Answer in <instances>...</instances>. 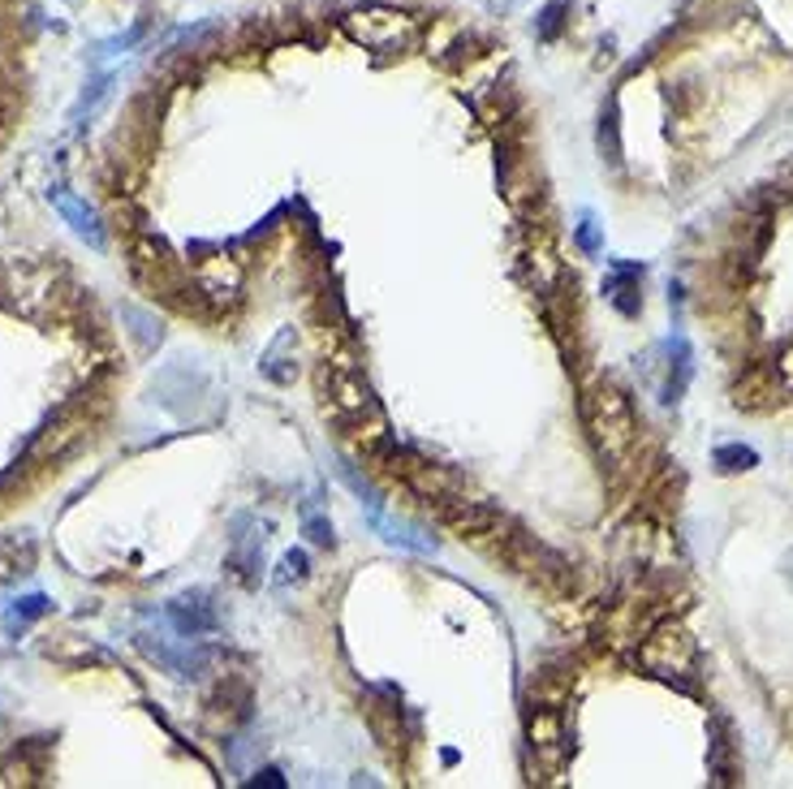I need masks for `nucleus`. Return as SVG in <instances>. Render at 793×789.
<instances>
[{
    "instance_id": "nucleus-1",
    "label": "nucleus",
    "mask_w": 793,
    "mask_h": 789,
    "mask_svg": "<svg viewBox=\"0 0 793 789\" xmlns=\"http://www.w3.org/2000/svg\"><path fill=\"white\" fill-rule=\"evenodd\" d=\"M586 423H591V436L604 453L608 466H625L630 453H634V436H639V423H634V410H630V397L612 384H599L586 402Z\"/></svg>"
},
{
    "instance_id": "nucleus-2",
    "label": "nucleus",
    "mask_w": 793,
    "mask_h": 789,
    "mask_svg": "<svg viewBox=\"0 0 793 789\" xmlns=\"http://www.w3.org/2000/svg\"><path fill=\"white\" fill-rule=\"evenodd\" d=\"M320 384H324V402H329V410L337 415V423H345V428L380 415V406H375V397H371V389H367L362 371H358L345 354L333 358V362L324 367Z\"/></svg>"
},
{
    "instance_id": "nucleus-3",
    "label": "nucleus",
    "mask_w": 793,
    "mask_h": 789,
    "mask_svg": "<svg viewBox=\"0 0 793 789\" xmlns=\"http://www.w3.org/2000/svg\"><path fill=\"white\" fill-rule=\"evenodd\" d=\"M639 661H643V669L656 677H685L694 674V639H690V630L681 626V621H665V626H656L652 630V639L639 648Z\"/></svg>"
},
{
    "instance_id": "nucleus-4",
    "label": "nucleus",
    "mask_w": 793,
    "mask_h": 789,
    "mask_svg": "<svg viewBox=\"0 0 793 789\" xmlns=\"http://www.w3.org/2000/svg\"><path fill=\"white\" fill-rule=\"evenodd\" d=\"M531 751H535V760H540L544 773H561L569 747H566V725H561L557 712H535V720H531Z\"/></svg>"
},
{
    "instance_id": "nucleus-5",
    "label": "nucleus",
    "mask_w": 793,
    "mask_h": 789,
    "mask_svg": "<svg viewBox=\"0 0 793 789\" xmlns=\"http://www.w3.org/2000/svg\"><path fill=\"white\" fill-rule=\"evenodd\" d=\"M169 621H173V630H177L182 639H199V634L216 630V613H212V604H208L203 591L177 595V600L169 604Z\"/></svg>"
},
{
    "instance_id": "nucleus-6",
    "label": "nucleus",
    "mask_w": 793,
    "mask_h": 789,
    "mask_svg": "<svg viewBox=\"0 0 793 789\" xmlns=\"http://www.w3.org/2000/svg\"><path fill=\"white\" fill-rule=\"evenodd\" d=\"M52 204H57V212L74 225V233L78 237H87L96 250H104V229H100V221H96V212L83 204V199H74V195H65V190H52Z\"/></svg>"
},
{
    "instance_id": "nucleus-7",
    "label": "nucleus",
    "mask_w": 793,
    "mask_h": 789,
    "mask_svg": "<svg viewBox=\"0 0 793 789\" xmlns=\"http://www.w3.org/2000/svg\"><path fill=\"white\" fill-rule=\"evenodd\" d=\"M367 720H371V733L384 742V751H401L406 747V725H401V707L397 703L371 699L367 703Z\"/></svg>"
},
{
    "instance_id": "nucleus-8",
    "label": "nucleus",
    "mask_w": 793,
    "mask_h": 789,
    "mask_svg": "<svg viewBox=\"0 0 793 789\" xmlns=\"http://www.w3.org/2000/svg\"><path fill=\"white\" fill-rule=\"evenodd\" d=\"M639 281H643V268H634V263H617V268H612L608 298H612V307H617L621 316H639V307H643V298H634V294H639Z\"/></svg>"
},
{
    "instance_id": "nucleus-9",
    "label": "nucleus",
    "mask_w": 793,
    "mask_h": 789,
    "mask_svg": "<svg viewBox=\"0 0 793 789\" xmlns=\"http://www.w3.org/2000/svg\"><path fill=\"white\" fill-rule=\"evenodd\" d=\"M250 527V518H237V531L241 535H233V548H228V565L246 578V582H255V569H259V553H263V535H255V531H246Z\"/></svg>"
},
{
    "instance_id": "nucleus-10",
    "label": "nucleus",
    "mask_w": 793,
    "mask_h": 789,
    "mask_svg": "<svg viewBox=\"0 0 793 789\" xmlns=\"http://www.w3.org/2000/svg\"><path fill=\"white\" fill-rule=\"evenodd\" d=\"M30 569H35V544L26 535L22 540H0V582H13Z\"/></svg>"
},
{
    "instance_id": "nucleus-11",
    "label": "nucleus",
    "mask_w": 793,
    "mask_h": 789,
    "mask_svg": "<svg viewBox=\"0 0 793 789\" xmlns=\"http://www.w3.org/2000/svg\"><path fill=\"white\" fill-rule=\"evenodd\" d=\"M669 358H673V367H669L665 402H678L681 393H685V380H690V345H685V337H673V341H669Z\"/></svg>"
},
{
    "instance_id": "nucleus-12",
    "label": "nucleus",
    "mask_w": 793,
    "mask_h": 789,
    "mask_svg": "<svg viewBox=\"0 0 793 789\" xmlns=\"http://www.w3.org/2000/svg\"><path fill=\"white\" fill-rule=\"evenodd\" d=\"M759 466V453L751 445H720L716 449V470L720 474H742V470H755Z\"/></svg>"
},
{
    "instance_id": "nucleus-13",
    "label": "nucleus",
    "mask_w": 793,
    "mask_h": 789,
    "mask_svg": "<svg viewBox=\"0 0 793 789\" xmlns=\"http://www.w3.org/2000/svg\"><path fill=\"white\" fill-rule=\"evenodd\" d=\"M599 147L608 156V164H621V143H617V104H608V113L599 121Z\"/></svg>"
},
{
    "instance_id": "nucleus-14",
    "label": "nucleus",
    "mask_w": 793,
    "mask_h": 789,
    "mask_svg": "<svg viewBox=\"0 0 793 789\" xmlns=\"http://www.w3.org/2000/svg\"><path fill=\"white\" fill-rule=\"evenodd\" d=\"M566 4L569 0H548L544 13H540V39H557L561 22H566Z\"/></svg>"
},
{
    "instance_id": "nucleus-15",
    "label": "nucleus",
    "mask_w": 793,
    "mask_h": 789,
    "mask_svg": "<svg viewBox=\"0 0 793 789\" xmlns=\"http://www.w3.org/2000/svg\"><path fill=\"white\" fill-rule=\"evenodd\" d=\"M307 578V553H285L281 557V574H276V587H289V582H302Z\"/></svg>"
},
{
    "instance_id": "nucleus-16",
    "label": "nucleus",
    "mask_w": 793,
    "mask_h": 789,
    "mask_svg": "<svg viewBox=\"0 0 793 789\" xmlns=\"http://www.w3.org/2000/svg\"><path fill=\"white\" fill-rule=\"evenodd\" d=\"M44 613H48V600H44V595H26V600L13 604L17 626H26V621H35V617H44Z\"/></svg>"
},
{
    "instance_id": "nucleus-17",
    "label": "nucleus",
    "mask_w": 793,
    "mask_h": 789,
    "mask_svg": "<svg viewBox=\"0 0 793 789\" xmlns=\"http://www.w3.org/2000/svg\"><path fill=\"white\" fill-rule=\"evenodd\" d=\"M307 535H311V544H320V548H333V522H329V518H320V514H307Z\"/></svg>"
},
{
    "instance_id": "nucleus-18",
    "label": "nucleus",
    "mask_w": 793,
    "mask_h": 789,
    "mask_svg": "<svg viewBox=\"0 0 793 789\" xmlns=\"http://www.w3.org/2000/svg\"><path fill=\"white\" fill-rule=\"evenodd\" d=\"M578 246H582L586 255H599V250H604V237H599V229H595L591 217H582V221H578Z\"/></svg>"
},
{
    "instance_id": "nucleus-19",
    "label": "nucleus",
    "mask_w": 793,
    "mask_h": 789,
    "mask_svg": "<svg viewBox=\"0 0 793 789\" xmlns=\"http://www.w3.org/2000/svg\"><path fill=\"white\" fill-rule=\"evenodd\" d=\"M109 96V78H96L91 83V91H83V104H78V116L83 113H96V104Z\"/></svg>"
},
{
    "instance_id": "nucleus-20",
    "label": "nucleus",
    "mask_w": 793,
    "mask_h": 789,
    "mask_svg": "<svg viewBox=\"0 0 793 789\" xmlns=\"http://www.w3.org/2000/svg\"><path fill=\"white\" fill-rule=\"evenodd\" d=\"M777 371H781V384L793 393V345H785L781 349V358H777Z\"/></svg>"
}]
</instances>
